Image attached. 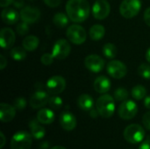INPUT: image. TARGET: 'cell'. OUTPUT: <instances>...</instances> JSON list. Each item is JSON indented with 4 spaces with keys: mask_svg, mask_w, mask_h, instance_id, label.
<instances>
[{
    "mask_svg": "<svg viewBox=\"0 0 150 149\" xmlns=\"http://www.w3.org/2000/svg\"><path fill=\"white\" fill-rule=\"evenodd\" d=\"M71 51L70 44L65 39H60L54 44L51 54L54 59L63 60L69 56Z\"/></svg>",
    "mask_w": 150,
    "mask_h": 149,
    "instance_id": "7",
    "label": "cell"
},
{
    "mask_svg": "<svg viewBox=\"0 0 150 149\" xmlns=\"http://www.w3.org/2000/svg\"><path fill=\"white\" fill-rule=\"evenodd\" d=\"M96 108L102 118L109 119L111 118L115 111V102L114 97L111 95L104 94L99 97L96 102Z\"/></svg>",
    "mask_w": 150,
    "mask_h": 149,
    "instance_id": "2",
    "label": "cell"
},
{
    "mask_svg": "<svg viewBox=\"0 0 150 149\" xmlns=\"http://www.w3.org/2000/svg\"><path fill=\"white\" fill-rule=\"evenodd\" d=\"M119 116L125 120L134 119L138 112V106L133 100H126L121 103L119 107Z\"/></svg>",
    "mask_w": 150,
    "mask_h": 149,
    "instance_id": "8",
    "label": "cell"
},
{
    "mask_svg": "<svg viewBox=\"0 0 150 149\" xmlns=\"http://www.w3.org/2000/svg\"><path fill=\"white\" fill-rule=\"evenodd\" d=\"M33 136L26 131L17 132L11 140V149H30L33 143Z\"/></svg>",
    "mask_w": 150,
    "mask_h": 149,
    "instance_id": "4",
    "label": "cell"
},
{
    "mask_svg": "<svg viewBox=\"0 0 150 149\" xmlns=\"http://www.w3.org/2000/svg\"><path fill=\"white\" fill-rule=\"evenodd\" d=\"M1 18L4 23L7 25H14L18 21L20 13H18L13 8H4L1 12Z\"/></svg>",
    "mask_w": 150,
    "mask_h": 149,
    "instance_id": "19",
    "label": "cell"
},
{
    "mask_svg": "<svg viewBox=\"0 0 150 149\" xmlns=\"http://www.w3.org/2000/svg\"><path fill=\"white\" fill-rule=\"evenodd\" d=\"M144 21L149 26H150V7L148 8L144 12Z\"/></svg>",
    "mask_w": 150,
    "mask_h": 149,
    "instance_id": "37",
    "label": "cell"
},
{
    "mask_svg": "<svg viewBox=\"0 0 150 149\" xmlns=\"http://www.w3.org/2000/svg\"><path fill=\"white\" fill-rule=\"evenodd\" d=\"M142 123L146 129L150 131V112H148L144 114L142 118Z\"/></svg>",
    "mask_w": 150,
    "mask_h": 149,
    "instance_id": "35",
    "label": "cell"
},
{
    "mask_svg": "<svg viewBox=\"0 0 150 149\" xmlns=\"http://www.w3.org/2000/svg\"><path fill=\"white\" fill-rule=\"evenodd\" d=\"M69 16L63 12H58V13L54 14V16L53 18L54 24L56 26H58L59 28L65 27L69 24Z\"/></svg>",
    "mask_w": 150,
    "mask_h": 149,
    "instance_id": "25",
    "label": "cell"
},
{
    "mask_svg": "<svg viewBox=\"0 0 150 149\" xmlns=\"http://www.w3.org/2000/svg\"><path fill=\"white\" fill-rule=\"evenodd\" d=\"M43 1L47 6H49L51 8L57 7L58 5H60V4L62 2V0H43Z\"/></svg>",
    "mask_w": 150,
    "mask_h": 149,
    "instance_id": "36",
    "label": "cell"
},
{
    "mask_svg": "<svg viewBox=\"0 0 150 149\" xmlns=\"http://www.w3.org/2000/svg\"><path fill=\"white\" fill-rule=\"evenodd\" d=\"M39 43H40V40L36 36L29 35V36L25 37V39L22 41V46L26 51L33 52L38 47Z\"/></svg>",
    "mask_w": 150,
    "mask_h": 149,
    "instance_id": "23",
    "label": "cell"
},
{
    "mask_svg": "<svg viewBox=\"0 0 150 149\" xmlns=\"http://www.w3.org/2000/svg\"><path fill=\"white\" fill-rule=\"evenodd\" d=\"M11 57L15 61H22L26 57V50L21 47H15L10 52Z\"/></svg>",
    "mask_w": 150,
    "mask_h": 149,
    "instance_id": "27",
    "label": "cell"
},
{
    "mask_svg": "<svg viewBox=\"0 0 150 149\" xmlns=\"http://www.w3.org/2000/svg\"><path fill=\"white\" fill-rule=\"evenodd\" d=\"M16 115V109L14 106L2 103L0 105V119L4 123L11 122Z\"/></svg>",
    "mask_w": 150,
    "mask_h": 149,
    "instance_id": "17",
    "label": "cell"
},
{
    "mask_svg": "<svg viewBox=\"0 0 150 149\" xmlns=\"http://www.w3.org/2000/svg\"><path fill=\"white\" fill-rule=\"evenodd\" d=\"M146 60L148 61L149 63H150V47L148 49V51L146 53Z\"/></svg>",
    "mask_w": 150,
    "mask_h": 149,
    "instance_id": "46",
    "label": "cell"
},
{
    "mask_svg": "<svg viewBox=\"0 0 150 149\" xmlns=\"http://www.w3.org/2000/svg\"><path fill=\"white\" fill-rule=\"evenodd\" d=\"M77 105L81 110L88 112L93 108L94 101L92 97L89 94H82L77 98Z\"/></svg>",
    "mask_w": 150,
    "mask_h": 149,
    "instance_id": "22",
    "label": "cell"
},
{
    "mask_svg": "<svg viewBox=\"0 0 150 149\" xmlns=\"http://www.w3.org/2000/svg\"><path fill=\"white\" fill-rule=\"evenodd\" d=\"M118 53L117 47L112 43H106L103 47V54L107 59H113L116 57Z\"/></svg>",
    "mask_w": 150,
    "mask_h": 149,
    "instance_id": "26",
    "label": "cell"
},
{
    "mask_svg": "<svg viewBox=\"0 0 150 149\" xmlns=\"http://www.w3.org/2000/svg\"><path fill=\"white\" fill-rule=\"evenodd\" d=\"M13 106L18 111H23L26 106V100L24 97H17L13 102Z\"/></svg>",
    "mask_w": 150,
    "mask_h": 149,
    "instance_id": "33",
    "label": "cell"
},
{
    "mask_svg": "<svg viewBox=\"0 0 150 149\" xmlns=\"http://www.w3.org/2000/svg\"><path fill=\"white\" fill-rule=\"evenodd\" d=\"M48 105H49L51 109L59 110V109L62 108V106L63 105V102H62V99L60 97H58L57 95H54L53 97H51L49 98Z\"/></svg>",
    "mask_w": 150,
    "mask_h": 149,
    "instance_id": "30",
    "label": "cell"
},
{
    "mask_svg": "<svg viewBox=\"0 0 150 149\" xmlns=\"http://www.w3.org/2000/svg\"><path fill=\"white\" fill-rule=\"evenodd\" d=\"M54 113L52 110L47 108H43L40 110L37 113V119L40 123L43 125H50L54 121Z\"/></svg>",
    "mask_w": 150,
    "mask_h": 149,
    "instance_id": "20",
    "label": "cell"
},
{
    "mask_svg": "<svg viewBox=\"0 0 150 149\" xmlns=\"http://www.w3.org/2000/svg\"><path fill=\"white\" fill-rule=\"evenodd\" d=\"M20 18L22 21L26 22L27 24H33L37 22L40 17V11L36 7L25 6L20 11Z\"/></svg>",
    "mask_w": 150,
    "mask_h": 149,
    "instance_id": "13",
    "label": "cell"
},
{
    "mask_svg": "<svg viewBox=\"0 0 150 149\" xmlns=\"http://www.w3.org/2000/svg\"><path fill=\"white\" fill-rule=\"evenodd\" d=\"M66 12L71 21L82 23L89 18L91 6L87 0H69L66 4Z\"/></svg>",
    "mask_w": 150,
    "mask_h": 149,
    "instance_id": "1",
    "label": "cell"
},
{
    "mask_svg": "<svg viewBox=\"0 0 150 149\" xmlns=\"http://www.w3.org/2000/svg\"><path fill=\"white\" fill-rule=\"evenodd\" d=\"M40 148L41 149H47V148H48V142H47V141L43 142L42 144H40Z\"/></svg>",
    "mask_w": 150,
    "mask_h": 149,
    "instance_id": "45",
    "label": "cell"
},
{
    "mask_svg": "<svg viewBox=\"0 0 150 149\" xmlns=\"http://www.w3.org/2000/svg\"><path fill=\"white\" fill-rule=\"evenodd\" d=\"M0 135H1V140H2V142H1V145H0V148H3L5 145V137H4V134L1 132L0 133Z\"/></svg>",
    "mask_w": 150,
    "mask_h": 149,
    "instance_id": "44",
    "label": "cell"
},
{
    "mask_svg": "<svg viewBox=\"0 0 150 149\" xmlns=\"http://www.w3.org/2000/svg\"><path fill=\"white\" fill-rule=\"evenodd\" d=\"M60 125L65 131H73L76 126V119L71 112H64L60 116Z\"/></svg>",
    "mask_w": 150,
    "mask_h": 149,
    "instance_id": "16",
    "label": "cell"
},
{
    "mask_svg": "<svg viewBox=\"0 0 150 149\" xmlns=\"http://www.w3.org/2000/svg\"><path fill=\"white\" fill-rule=\"evenodd\" d=\"M144 128L138 124H132L124 130V139L131 144H138L145 138Z\"/></svg>",
    "mask_w": 150,
    "mask_h": 149,
    "instance_id": "3",
    "label": "cell"
},
{
    "mask_svg": "<svg viewBox=\"0 0 150 149\" xmlns=\"http://www.w3.org/2000/svg\"><path fill=\"white\" fill-rule=\"evenodd\" d=\"M13 1L14 0H0V6L3 8L7 7V6L11 5V4H13Z\"/></svg>",
    "mask_w": 150,
    "mask_h": 149,
    "instance_id": "41",
    "label": "cell"
},
{
    "mask_svg": "<svg viewBox=\"0 0 150 149\" xmlns=\"http://www.w3.org/2000/svg\"><path fill=\"white\" fill-rule=\"evenodd\" d=\"M50 149H67V148H65L64 147H62V146H54V147L51 148Z\"/></svg>",
    "mask_w": 150,
    "mask_h": 149,
    "instance_id": "47",
    "label": "cell"
},
{
    "mask_svg": "<svg viewBox=\"0 0 150 149\" xmlns=\"http://www.w3.org/2000/svg\"><path fill=\"white\" fill-rule=\"evenodd\" d=\"M105 29L102 25H94L89 31L90 37L93 40H100L105 36Z\"/></svg>",
    "mask_w": 150,
    "mask_h": 149,
    "instance_id": "24",
    "label": "cell"
},
{
    "mask_svg": "<svg viewBox=\"0 0 150 149\" xmlns=\"http://www.w3.org/2000/svg\"><path fill=\"white\" fill-rule=\"evenodd\" d=\"M141 9V0H123L120 5V12L126 18H132L137 16Z\"/></svg>",
    "mask_w": 150,
    "mask_h": 149,
    "instance_id": "5",
    "label": "cell"
},
{
    "mask_svg": "<svg viewBox=\"0 0 150 149\" xmlns=\"http://www.w3.org/2000/svg\"><path fill=\"white\" fill-rule=\"evenodd\" d=\"M54 58L53 57V55L51 54H48V53L44 54L40 57V61L42 62V64H44L46 66L51 65L54 62Z\"/></svg>",
    "mask_w": 150,
    "mask_h": 149,
    "instance_id": "34",
    "label": "cell"
},
{
    "mask_svg": "<svg viewBox=\"0 0 150 149\" xmlns=\"http://www.w3.org/2000/svg\"><path fill=\"white\" fill-rule=\"evenodd\" d=\"M111 81L105 76H100L96 78L93 83L94 90L100 94H105L111 89Z\"/></svg>",
    "mask_w": 150,
    "mask_h": 149,
    "instance_id": "18",
    "label": "cell"
},
{
    "mask_svg": "<svg viewBox=\"0 0 150 149\" xmlns=\"http://www.w3.org/2000/svg\"><path fill=\"white\" fill-rule=\"evenodd\" d=\"M107 73L115 79H121L126 76L127 73V66L120 61L112 60L106 65Z\"/></svg>",
    "mask_w": 150,
    "mask_h": 149,
    "instance_id": "9",
    "label": "cell"
},
{
    "mask_svg": "<svg viewBox=\"0 0 150 149\" xmlns=\"http://www.w3.org/2000/svg\"><path fill=\"white\" fill-rule=\"evenodd\" d=\"M6 66H7V60L3 54H1L0 55V69L3 70Z\"/></svg>",
    "mask_w": 150,
    "mask_h": 149,
    "instance_id": "38",
    "label": "cell"
},
{
    "mask_svg": "<svg viewBox=\"0 0 150 149\" xmlns=\"http://www.w3.org/2000/svg\"><path fill=\"white\" fill-rule=\"evenodd\" d=\"M84 66L93 73H99L105 68V61L97 54H90L84 59Z\"/></svg>",
    "mask_w": 150,
    "mask_h": 149,
    "instance_id": "12",
    "label": "cell"
},
{
    "mask_svg": "<svg viewBox=\"0 0 150 149\" xmlns=\"http://www.w3.org/2000/svg\"><path fill=\"white\" fill-rule=\"evenodd\" d=\"M90 112H90V115H91L92 118H97V117H98V115H99V113H98V112L97 108H96V109L92 108Z\"/></svg>",
    "mask_w": 150,
    "mask_h": 149,
    "instance_id": "42",
    "label": "cell"
},
{
    "mask_svg": "<svg viewBox=\"0 0 150 149\" xmlns=\"http://www.w3.org/2000/svg\"><path fill=\"white\" fill-rule=\"evenodd\" d=\"M46 88L49 94L58 95L65 90L66 81L61 76H54L47 81Z\"/></svg>",
    "mask_w": 150,
    "mask_h": 149,
    "instance_id": "10",
    "label": "cell"
},
{
    "mask_svg": "<svg viewBox=\"0 0 150 149\" xmlns=\"http://www.w3.org/2000/svg\"><path fill=\"white\" fill-rule=\"evenodd\" d=\"M132 97L135 99V100H142L143 98L146 97L147 95V90L144 86L142 85H135L133 89H132Z\"/></svg>",
    "mask_w": 150,
    "mask_h": 149,
    "instance_id": "28",
    "label": "cell"
},
{
    "mask_svg": "<svg viewBox=\"0 0 150 149\" xmlns=\"http://www.w3.org/2000/svg\"><path fill=\"white\" fill-rule=\"evenodd\" d=\"M111 11L110 4L105 0H97L91 8V12L96 19L102 20L107 18Z\"/></svg>",
    "mask_w": 150,
    "mask_h": 149,
    "instance_id": "11",
    "label": "cell"
},
{
    "mask_svg": "<svg viewBox=\"0 0 150 149\" xmlns=\"http://www.w3.org/2000/svg\"><path fill=\"white\" fill-rule=\"evenodd\" d=\"M129 97V93L127 91V90L124 89V88H118L113 94V97L116 101H126L127 100Z\"/></svg>",
    "mask_w": 150,
    "mask_h": 149,
    "instance_id": "29",
    "label": "cell"
},
{
    "mask_svg": "<svg viewBox=\"0 0 150 149\" xmlns=\"http://www.w3.org/2000/svg\"><path fill=\"white\" fill-rule=\"evenodd\" d=\"M16 30H17V32L19 35H25L29 32V24H27L26 22L22 21V22L18 24V25L16 27Z\"/></svg>",
    "mask_w": 150,
    "mask_h": 149,
    "instance_id": "32",
    "label": "cell"
},
{
    "mask_svg": "<svg viewBox=\"0 0 150 149\" xmlns=\"http://www.w3.org/2000/svg\"><path fill=\"white\" fill-rule=\"evenodd\" d=\"M139 149H150V139H148L145 141H143L139 147Z\"/></svg>",
    "mask_w": 150,
    "mask_h": 149,
    "instance_id": "40",
    "label": "cell"
},
{
    "mask_svg": "<svg viewBox=\"0 0 150 149\" xmlns=\"http://www.w3.org/2000/svg\"><path fill=\"white\" fill-rule=\"evenodd\" d=\"M138 74L142 78L149 80L150 79V65L147 63H142L138 68Z\"/></svg>",
    "mask_w": 150,
    "mask_h": 149,
    "instance_id": "31",
    "label": "cell"
},
{
    "mask_svg": "<svg viewBox=\"0 0 150 149\" xmlns=\"http://www.w3.org/2000/svg\"><path fill=\"white\" fill-rule=\"evenodd\" d=\"M144 105H145V107H146V108H148V109H149L150 110V95L145 97V100H144Z\"/></svg>",
    "mask_w": 150,
    "mask_h": 149,
    "instance_id": "43",
    "label": "cell"
},
{
    "mask_svg": "<svg viewBox=\"0 0 150 149\" xmlns=\"http://www.w3.org/2000/svg\"><path fill=\"white\" fill-rule=\"evenodd\" d=\"M49 98L50 97H49L48 92H46L41 90H37L31 97L29 104L33 109H40L48 104Z\"/></svg>",
    "mask_w": 150,
    "mask_h": 149,
    "instance_id": "14",
    "label": "cell"
},
{
    "mask_svg": "<svg viewBox=\"0 0 150 149\" xmlns=\"http://www.w3.org/2000/svg\"><path fill=\"white\" fill-rule=\"evenodd\" d=\"M16 37L14 31L9 27H4L0 32V45L3 49H9L11 48L14 42Z\"/></svg>",
    "mask_w": 150,
    "mask_h": 149,
    "instance_id": "15",
    "label": "cell"
},
{
    "mask_svg": "<svg viewBox=\"0 0 150 149\" xmlns=\"http://www.w3.org/2000/svg\"><path fill=\"white\" fill-rule=\"evenodd\" d=\"M40 124L41 123H40L38 119H33L29 123V127H30V130H31V134L36 140L42 139L45 136V134H46L45 128Z\"/></svg>",
    "mask_w": 150,
    "mask_h": 149,
    "instance_id": "21",
    "label": "cell"
},
{
    "mask_svg": "<svg viewBox=\"0 0 150 149\" xmlns=\"http://www.w3.org/2000/svg\"><path fill=\"white\" fill-rule=\"evenodd\" d=\"M12 4L14 5L15 8H17V9H21V8H24L25 3H24L23 0H14Z\"/></svg>",
    "mask_w": 150,
    "mask_h": 149,
    "instance_id": "39",
    "label": "cell"
},
{
    "mask_svg": "<svg viewBox=\"0 0 150 149\" xmlns=\"http://www.w3.org/2000/svg\"><path fill=\"white\" fill-rule=\"evenodd\" d=\"M66 35L68 40L75 45H81L86 40V32L84 28L76 24L68 27Z\"/></svg>",
    "mask_w": 150,
    "mask_h": 149,
    "instance_id": "6",
    "label": "cell"
}]
</instances>
